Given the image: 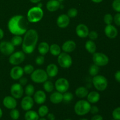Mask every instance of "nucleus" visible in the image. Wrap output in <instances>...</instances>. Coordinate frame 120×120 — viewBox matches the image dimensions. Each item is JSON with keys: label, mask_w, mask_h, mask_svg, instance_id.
I'll list each match as a JSON object with an SVG mask.
<instances>
[{"label": "nucleus", "mask_w": 120, "mask_h": 120, "mask_svg": "<svg viewBox=\"0 0 120 120\" xmlns=\"http://www.w3.org/2000/svg\"><path fill=\"white\" fill-rule=\"evenodd\" d=\"M98 34L95 30H92L91 32H89V35H88V36H89L90 39L91 40V41H95V40L97 39L98 38Z\"/></svg>", "instance_id": "37998d69"}, {"label": "nucleus", "mask_w": 120, "mask_h": 120, "mask_svg": "<svg viewBox=\"0 0 120 120\" xmlns=\"http://www.w3.org/2000/svg\"><path fill=\"white\" fill-rule=\"evenodd\" d=\"M43 89L47 93H51L54 90V85L53 83L50 81L46 80L43 83Z\"/></svg>", "instance_id": "c756f323"}, {"label": "nucleus", "mask_w": 120, "mask_h": 120, "mask_svg": "<svg viewBox=\"0 0 120 120\" xmlns=\"http://www.w3.org/2000/svg\"><path fill=\"white\" fill-rule=\"evenodd\" d=\"M70 84L68 79L65 78L58 79L55 82V88L56 90L61 93H64L68 91Z\"/></svg>", "instance_id": "9b49d317"}, {"label": "nucleus", "mask_w": 120, "mask_h": 120, "mask_svg": "<svg viewBox=\"0 0 120 120\" xmlns=\"http://www.w3.org/2000/svg\"><path fill=\"white\" fill-rule=\"evenodd\" d=\"M56 22L60 28H66L70 23V18L66 14H62L57 18Z\"/></svg>", "instance_id": "a211bd4d"}, {"label": "nucleus", "mask_w": 120, "mask_h": 120, "mask_svg": "<svg viewBox=\"0 0 120 120\" xmlns=\"http://www.w3.org/2000/svg\"><path fill=\"white\" fill-rule=\"evenodd\" d=\"M112 116L116 120H120V107H117L112 111Z\"/></svg>", "instance_id": "a19ab883"}, {"label": "nucleus", "mask_w": 120, "mask_h": 120, "mask_svg": "<svg viewBox=\"0 0 120 120\" xmlns=\"http://www.w3.org/2000/svg\"><path fill=\"white\" fill-rule=\"evenodd\" d=\"M104 33L107 37L110 39L116 38L118 35L117 29L112 25H107L104 29Z\"/></svg>", "instance_id": "f3484780"}, {"label": "nucleus", "mask_w": 120, "mask_h": 120, "mask_svg": "<svg viewBox=\"0 0 120 120\" xmlns=\"http://www.w3.org/2000/svg\"><path fill=\"white\" fill-rule=\"evenodd\" d=\"M91 104L88 101L81 100L76 103L74 107L75 113L80 116H85L90 112Z\"/></svg>", "instance_id": "20e7f679"}, {"label": "nucleus", "mask_w": 120, "mask_h": 120, "mask_svg": "<svg viewBox=\"0 0 120 120\" xmlns=\"http://www.w3.org/2000/svg\"><path fill=\"white\" fill-rule=\"evenodd\" d=\"M38 120H47L46 118H45L44 117H42L41 118H39Z\"/></svg>", "instance_id": "4d7b16f0"}, {"label": "nucleus", "mask_w": 120, "mask_h": 120, "mask_svg": "<svg viewBox=\"0 0 120 120\" xmlns=\"http://www.w3.org/2000/svg\"><path fill=\"white\" fill-rule=\"evenodd\" d=\"M2 115H3V112H2V109L0 108V118L2 117Z\"/></svg>", "instance_id": "5fc2aeb1"}, {"label": "nucleus", "mask_w": 120, "mask_h": 120, "mask_svg": "<svg viewBox=\"0 0 120 120\" xmlns=\"http://www.w3.org/2000/svg\"><path fill=\"white\" fill-rule=\"evenodd\" d=\"M43 16V11L42 8L34 7L30 8L27 13V20L28 22L36 23L42 19Z\"/></svg>", "instance_id": "7ed1b4c3"}, {"label": "nucleus", "mask_w": 120, "mask_h": 120, "mask_svg": "<svg viewBox=\"0 0 120 120\" xmlns=\"http://www.w3.org/2000/svg\"><path fill=\"white\" fill-rule=\"evenodd\" d=\"M73 99V94L71 93L66 91L63 93V101L64 103H70Z\"/></svg>", "instance_id": "72a5a7b5"}, {"label": "nucleus", "mask_w": 120, "mask_h": 120, "mask_svg": "<svg viewBox=\"0 0 120 120\" xmlns=\"http://www.w3.org/2000/svg\"><path fill=\"white\" fill-rule=\"evenodd\" d=\"M47 117L49 120H55V116L53 113H48Z\"/></svg>", "instance_id": "8fccbe9b"}, {"label": "nucleus", "mask_w": 120, "mask_h": 120, "mask_svg": "<svg viewBox=\"0 0 120 120\" xmlns=\"http://www.w3.org/2000/svg\"><path fill=\"white\" fill-rule=\"evenodd\" d=\"M76 48V44L73 41H67L62 45V49L64 52L71 53L75 50Z\"/></svg>", "instance_id": "aec40b11"}, {"label": "nucleus", "mask_w": 120, "mask_h": 120, "mask_svg": "<svg viewBox=\"0 0 120 120\" xmlns=\"http://www.w3.org/2000/svg\"><path fill=\"white\" fill-rule=\"evenodd\" d=\"M11 94L13 97L16 99H19L23 94V89L19 83H15L11 87Z\"/></svg>", "instance_id": "f8f14e48"}, {"label": "nucleus", "mask_w": 120, "mask_h": 120, "mask_svg": "<svg viewBox=\"0 0 120 120\" xmlns=\"http://www.w3.org/2000/svg\"><path fill=\"white\" fill-rule=\"evenodd\" d=\"M32 3L34 4H38L41 1V0H29Z\"/></svg>", "instance_id": "603ef678"}, {"label": "nucleus", "mask_w": 120, "mask_h": 120, "mask_svg": "<svg viewBox=\"0 0 120 120\" xmlns=\"http://www.w3.org/2000/svg\"><path fill=\"white\" fill-rule=\"evenodd\" d=\"M50 101L55 104L62 103L63 101V94L59 91L53 93L50 96Z\"/></svg>", "instance_id": "5701e85b"}, {"label": "nucleus", "mask_w": 120, "mask_h": 120, "mask_svg": "<svg viewBox=\"0 0 120 120\" xmlns=\"http://www.w3.org/2000/svg\"><path fill=\"white\" fill-rule=\"evenodd\" d=\"M10 117L13 120H17L19 119L20 117V112L16 109H12L10 111Z\"/></svg>", "instance_id": "c9c22d12"}, {"label": "nucleus", "mask_w": 120, "mask_h": 120, "mask_svg": "<svg viewBox=\"0 0 120 120\" xmlns=\"http://www.w3.org/2000/svg\"><path fill=\"white\" fill-rule=\"evenodd\" d=\"M25 93L28 96H32L35 93V88L32 84H29L26 86L25 89Z\"/></svg>", "instance_id": "f704fd0d"}, {"label": "nucleus", "mask_w": 120, "mask_h": 120, "mask_svg": "<svg viewBox=\"0 0 120 120\" xmlns=\"http://www.w3.org/2000/svg\"><path fill=\"white\" fill-rule=\"evenodd\" d=\"M93 84L96 90L103 91L107 89L108 86V81L106 77L102 75H96L93 78Z\"/></svg>", "instance_id": "39448f33"}, {"label": "nucleus", "mask_w": 120, "mask_h": 120, "mask_svg": "<svg viewBox=\"0 0 120 120\" xmlns=\"http://www.w3.org/2000/svg\"><path fill=\"white\" fill-rule=\"evenodd\" d=\"M89 94V90L86 87L83 86L79 87L75 91V94L80 98H84L87 97Z\"/></svg>", "instance_id": "393cba45"}, {"label": "nucleus", "mask_w": 120, "mask_h": 120, "mask_svg": "<svg viewBox=\"0 0 120 120\" xmlns=\"http://www.w3.org/2000/svg\"><path fill=\"white\" fill-rule=\"evenodd\" d=\"M22 41L23 39L20 35H14V36H13L12 38L11 39V42L15 47L21 45L22 43Z\"/></svg>", "instance_id": "7c9ffc66"}, {"label": "nucleus", "mask_w": 120, "mask_h": 120, "mask_svg": "<svg viewBox=\"0 0 120 120\" xmlns=\"http://www.w3.org/2000/svg\"><path fill=\"white\" fill-rule=\"evenodd\" d=\"M34 102L38 104H42L46 100V95L42 90H38L34 94Z\"/></svg>", "instance_id": "6ab92c4d"}, {"label": "nucleus", "mask_w": 120, "mask_h": 120, "mask_svg": "<svg viewBox=\"0 0 120 120\" xmlns=\"http://www.w3.org/2000/svg\"><path fill=\"white\" fill-rule=\"evenodd\" d=\"M2 103L5 107L9 110L15 109L17 106V101L16 98L13 97L12 96H8L5 97Z\"/></svg>", "instance_id": "2eb2a0df"}, {"label": "nucleus", "mask_w": 120, "mask_h": 120, "mask_svg": "<svg viewBox=\"0 0 120 120\" xmlns=\"http://www.w3.org/2000/svg\"><path fill=\"white\" fill-rule=\"evenodd\" d=\"M87 99L90 103L95 104V103H97L100 99V94L97 91H91L88 94L87 96Z\"/></svg>", "instance_id": "b1692460"}, {"label": "nucleus", "mask_w": 120, "mask_h": 120, "mask_svg": "<svg viewBox=\"0 0 120 120\" xmlns=\"http://www.w3.org/2000/svg\"><path fill=\"white\" fill-rule=\"evenodd\" d=\"M34 104V98L31 96H26L22 98L21 103V106L25 111L31 110Z\"/></svg>", "instance_id": "4468645a"}, {"label": "nucleus", "mask_w": 120, "mask_h": 120, "mask_svg": "<svg viewBox=\"0 0 120 120\" xmlns=\"http://www.w3.org/2000/svg\"><path fill=\"white\" fill-rule=\"evenodd\" d=\"M112 7L115 11L120 13V0H114L112 3Z\"/></svg>", "instance_id": "ea45409f"}, {"label": "nucleus", "mask_w": 120, "mask_h": 120, "mask_svg": "<svg viewBox=\"0 0 120 120\" xmlns=\"http://www.w3.org/2000/svg\"><path fill=\"white\" fill-rule=\"evenodd\" d=\"M23 72L26 75H31L32 73L34 71V68L31 64H26L23 68Z\"/></svg>", "instance_id": "4c0bfd02"}, {"label": "nucleus", "mask_w": 120, "mask_h": 120, "mask_svg": "<svg viewBox=\"0 0 120 120\" xmlns=\"http://www.w3.org/2000/svg\"><path fill=\"white\" fill-rule=\"evenodd\" d=\"M38 114L39 117H44L49 113V108L46 105H41L38 109Z\"/></svg>", "instance_id": "2f4dec72"}, {"label": "nucleus", "mask_w": 120, "mask_h": 120, "mask_svg": "<svg viewBox=\"0 0 120 120\" xmlns=\"http://www.w3.org/2000/svg\"><path fill=\"white\" fill-rule=\"evenodd\" d=\"M78 14V11L75 8H71L68 10L67 15L69 16L70 18H75Z\"/></svg>", "instance_id": "e433bc0d"}, {"label": "nucleus", "mask_w": 120, "mask_h": 120, "mask_svg": "<svg viewBox=\"0 0 120 120\" xmlns=\"http://www.w3.org/2000/svg\"><path fill=\"white\" fill-rule=\"evenodd\" d=\"M89 120L86 119V118H82V119H80V120Z\"/></svg>", "instance_id": "13d9d810"}, {"label": "nucleus", "mask_w": 120, "mask_h": 120, "mask_svg": "<svg viewBox=\"0 0 120 120\" xmlns=\"http://www.w3.org/2000/svg\"><path fill=\"white\" fill-rule=\"evenodd\" d=\"M35 63L36 64L39 66L43 65L45 63V57L43 55L38 56L35 59Z\"/></svg>", "instance_id": "79ce46f5"}, {"label": "nucleus", "mask_w": 120, "mask_h": 120, "mask_svg": "<svg viewBox=\"0 0 120 120\" xmlns=\"http://www.w3.org/2000/svg\"><path fill=\"white\" fill-rule=\"evenodd\" d=\"M15 50V46L11 42L2 41L0 42V52L5 56H10Z\"/></svg>", "instance_id": "9d476101"}, {"label": "nucleus", "mask_w": 120, "mask_h": 120, "mask_svg": "<svg viewBox=\"0 0 120 120\" xmlns=\"http://www.w3.org/2000/svg\"><path fill=\"white\" fill-rule=\"evenodd\" d=\"M9 31L14 35H24L28 30V22L23 16L15 15L10 18L8 22Z\"/></svg>", "instance_id": "f257e3e1"}, {"label": "nucleus", "mask_w": 120, "mask_h": 120, "mask_svg": "<svg viewBox=\"0 0 120 120\" xmlns=\"http://www.w3.org/2000/svg\"><path fill=\"white\" fill-rule=\"evenodd\" d=\"M30 79L32 80L36 83H43L48 80V76L46 71L43 69H38L34 70L30 75Z\"/></svg>", "instance_id": "423d86ee"}, {"label": "nucleus", "mask_w": 120, "mask_h": 120, "mask_svg": "<svg viewBox=\"0 0 120 120\" xmlns=\"http://www.w3.org/2000/svg\"><path fill=\"white\" fill-rule=\"evenodd\" d=\"M49 48H50V46L47 42H42L39 45L38 47V50L41 55L44 56L49 51Z\"/></svg>", "instance_id": "a878e982"}, {"label": "nucleus", "mask_w": 120, "mask_h": 120, "mask_svg": "<svg viewBox=\"0 0 120 120\" xmlns=\"http://www.w3.org/2000/svg\"><path fill=\"white\" fill-rule=\"evenodd\" d=\"M99 66H98L96 65L95 64H91L90 66V68H89V74L90 75V76H95L96 75H97L99 73Z\"/></svg>", "instance_id": "473e14b6"}, {"label": "nucleus", "mask_w": 120, "mask_h": 120, "mask_svg": "<svg viewBox=\"0 0 120 120\" xmlns=\"http://www.w3.org/2000/svg\"><path fill=\"white\" fill-rule=\"evenodd\" d=\"M91 1H93V2H94V3H100V2H101L102 1H103V0H91Z\"/></svg>", "instance_id": "864d4df0"}, {"label": "nucleus", "mask_w": 120, "mask_h": 120, "mask_svg": "<svg viewBox=\"0 0 120 120\" xmlns=\"http://www.w3.org/2000/svg\"><path fill=\"white\" fill-rule=\"evenodd\" d=\"M93 62L98 66H105L109 63V58L106 55L101 52H95L93 55Z\"/></svg>", "instance_id": "6e6552de"}, {"label": "nucleus", "mask_w": 120, "mask_h": 120, "mask_svg": "<svg viewBox=\"0 0 120 120\" xmlns=\"http://www.w3.org/2000/svg\"><path fill=\"white\" fill-rule=\"evenodd\" d=\"M37 7H39V8H42V3H40V2H39V4H38Z\"/></svg>", "instance_id": "6e6d98bb"}, {"label": "nucleus", "mask_w": 120, "mask_h": 120, "mask_svg": "<svg viewBox=\"0 0 120 120\" xmlns=\"http://www.w3.org/2000/svg\"><path fill=\"white\" fill-rule=\"evenodd\" d=\"M70 120V119H66V120Z\"/></svg>", "instance_id": "052dcab7"}, {"label": "nucleus", "mask_w": 120, "mask_h": 120, "mask_svg": "<svg viewBox=\"0 0 120 120\" xmlns=\"http://www.w3.org/2000/svg\"><path fill=\"white\" fill-rule=\"evenodd\" d=\"M25 120H38L39 116L38 113L33 110H28L25 114Z\"/></svg>", "instance_id": "cd10ccee"}, {"label": "nucleus", "mask_w": 120, "mask_h": 120, "mask_svg": "<svg viewBox=\"0 0 120 120\" xmlns=\"http://www.w3.org/2000/svg\"><path fill=\"white\" fill-rule=\"evenodd\" d=\"M85 48L87 51L90 53L93 54L96 52L97 46H96V43H94L93 41L89 40L87 41L85 43Z\"/></svg>", "instance_id": "bb28decb"}, {"label": "nucleus", "mask_w": 120, "mask_h": 120, "mask_svg": "<svg viewBox=\"0 0 120 120\" xmlns=\"http://www.w3.org/2000/svg\"><path fill=\"white\" fill-rule=\"evenodd\" d=\"M57 63L62 68L68 69L72 65V58L68 53H60L57 56Z\"/></svg>", "instance_id": "0eeeda50"}, {"label": "nucleus", "mask_w": 120, "mask_h": 120, "mask_svg": "<svg viewBox=\"0 0 120 120\" xmlns=\"http://www.w3.org/2000/svg\"><path fill=\"white\" fill-rule=\"evenodd\" d=\"M113 21V17L110 14H107L104 16V22L106 25H110Z\"/></svg>", "instance_id": "58836bf2"}, {"label": "nucleus", "mask_w": 120, "mask_h": 120, "mask_svg": "<svg viewBox=\"0 0 120 120\" xmlns=\"http://www.w3.org/2000/svg\"><path fill=\"white\" fill-rule=\"evenodd\" d=\"M24 74L23 68L21 66H15L11 69L10 71V77L14 80H17L23 77Z\"/></svg>", "instance_id": "ddd939ff"}, {"label": "nucleus", "mask_w": 120, "mask_h": 120, "mask_svg": "<svg viewBox=\"0 0 120 120\" xmlns=\"http://www.w3.org/2000/svg\"><path fill=\"white\" fill-rule=\"evenodd\" d=\"M114 77L116 80L120 83V70H118L117 71H116L114 75Z\"/></svg>", "instance_id": "09e8293b"}, {"label": "nucleus", "mask_w": 120, "mask_h": 120, "mask_svg": "<svg viewBox=\"0 0 120 120\" xmlns=\"http://www.w3.org/2000/svg\"><path fill=\"white\" fill-rule=\"evenodd\" d=\"M38 34L35 29H29L25 34L22 41V49L23 52L30 54L35 50L38 41Z\"/></svg>", "instance_id": "f03ea898"}, {"label": "nucleus", "mask_w": 120, "mask_h": 120, "mask_svg": "<svg viewBox=\"0 0 120 120\" xmlns=\"http://www.w3.org/2000/svg\"><path fill=\"white\" fill-rule=\"evenodd\" d=\"M46 73L48 75V77H54L57 76V74H58V67L57 66L56 64H54V63L49 64L47 66L46 69Z\"/></svg>", "instance_id": "412c9836"}, {"label": "nucleus", "mask_w": 120, "mask_h": 120, "mask_svg": "<svg viewBox=\"0 0 120 120\" xmlns=\"http://www.w3.org/2000/svg\"><path fill=\"white\" fill-rule=\"evenodd\" d=\"M19 84H21V85L23 86L26 85L27 84V82H28V80L26 77H22L21 78H20L19 79Z\"/></svg>", "instance_id": "49530a36"}, {"label": "nucleus", "mask_w": 120, "mask_h": 120, "mask_svg": "<svg viewBox=\"0 0 120 120\" xmlns=\"http://www.w3.org/2000/svg\"><path fill=\"white\" fill-rule=\"evenodd\" d=\"M90 112H91L92 114H97L98 112H99V109L96 105H93V106H91L90 108Z\"/></svg>", "instance_id": "a18cd8bd"}, {"label": "nucleus", "mask_w": 120, "mask_h": 120, "mask_svg": "<svg viewBox=\"0 0 120 120\" xmlns=\"http://www.w3.org/2000/svg\"><path fill=\"white\" fill-rule=\"evenodd\" d=\"M4 36V30L0 28V40H1L2 38H3Z\"/></svg>", "instance_id": "3c124183"}, {"label": "nucleus", "mask_w": 120, "mask_h": 120, "mask_svg": "<svg viewBox=\"0 0 120 120\" xmlns=\"http://www.w3.org/2000/svg\"><path fill=\"white\" fill-rule=\"evenodd\" d=\"M25 59V53L22 51H18L12 53L9 56V62L11 64L18 66L22 63Z\"/></svg>", "instance_id": "1a4fd4ad"}, {"label": "nucleus", "mask_w": 120, "mask_h": 120, "mask_svg": "<svg viewBox=\"0 0 120 120\" xmlns=\"http://www.w3.org/2000/svg\"><path fill=\"white\" fill-rule=\"evenodd\" d=\"M114 120V119H113V120Z\"/></svg>", "instance_id": "680f3d73"}, {"label": "nucleus", "mask_w": 120, "mask_h": 120, "mask_svg": "<svg viewBox=\"0 0 120 120\" xmlns=\"http://www.w3.org/2000/svg\"><path fill=\"white\" fill-rule=\"evenodd\" d=\"M57 1H59V2H62V1H63L64 0H57Z\"/></svg>", "instance_id": "bf43d9fd"}, {"label": "nucleus", "mask_w": 120, "mask_h": 120, "mask_svg": "<svg viewBox=\"0 0 120 120\" xmlns=\"http://www.w3.org/2000/svg\"><path fill=\"white\" fill-rule=\"evenodd\" d=\"M76 32L79 37L81 38H86L89 35V29L86 25L80 23L76 26Z\"/></svg>", "instance_id": "dca6fc26"}, {"label": "nucleus", "mask_w": 120, "mask_h": 120, "mask_svg": "<svg viewBox=\"0 0 120 120\" xmlns=\"http://www.w3.org/2000/svg\"><path fill=\"white\" fill-rule=\"evenodd\" d=\"M91 120H103V118L101 115L95 114L94 116L91 118Z\"/></svg>", "instance_id": "de8ad7c7"}, {"label": "nucleus", "mask_w": 120, "mask_h": 120, "mask_svg": "<svg viewBox=\"0 0 120 120\" xmlns=\"http://www.w3.org/2000/svg\"><path fill=\"white\" fill-rule=\"evenodd\" d=\"M114 23L117 25V26H120V13L118 12L114 16L113 18Z\"/></svg>", "instance_id": "c03bdc74"}, {"label": "nucleus", "mask_w": 120, "mask_h": 120, "mask_svg": "<svg viewBox=\"0 0 120 120\" xmlns=\"http://www.w3.org/2000/svg\"><path fill=\"white\" fill-rule=\"evenodd\" d=\"M57 0H49L46 4V8L49 11L55 12L59 9L60 4Z\"/></svg>", "instance_id": "4be33fe9"}, {"label": "nucleus", "mask_w": 120, "mask_h": 120, "mask_svg": "<svg viewBox=\"0 0 120 120\" xmlns=\"http://www.w3.org/2000/svg\"><path fill=\"white\" fill-rule=\"evenodd\" d=\"M49 52L54 56H57L61 53V48L57 44L51 45L49 48Z\"/></svg>", "instance_id": "c85d7f7f"}]
</instances>
